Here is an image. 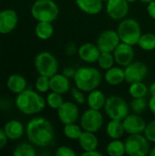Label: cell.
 <instances>
[{
    "mask_svg": "<svg viewBox=\"0 0 155 156\" xmlns=\"http://www.w3.org/2000/svg\"><path fill=\"white\" fill-rule=\"evenodd\" d=\"M35 34L37 38L48 40L54 34V27L51 22H37L35 27Z\"/></svg>",
    "mask_w": 155,
    "mask_h": 156,
    "instance_id": "cell-26",
    "label": "cell"
},
{
    "mask_svg": "<svg viewBox=\"0 0 155 156\" xmlns=\"http://www.w3.org/2000/svg\"><path fill=\"white\" fill-rule=\"evenodd\" d=\"M148 107V102L145 99L143 98H133L130 104V109L132 111L133 113L136 114H142L145 112V110Z\"/></svg>",
    "mask_w": 155,
    "mask_h": 156,
    "instance_id": "cell-34",
    "label": "cell"
},
{
    "mask_svg": "<svg viewBox=\"0 0 155 156\" xmlns=\"http://www.w3.org/2000/svg\"><path fill=\"white\" fill-rule=\"evenodd\" d=\"M8 138L4 131V128H0V150L5 148L8 143Z\"/></svg>",
    "mask_w": 155,
    "mask_h": 156,
    "instance_id": "cell-40",
    "label": "cell"
},
{
    "mask_svg": "<svg viewBox=\"0 0 155 156\" xmlns=\"http://www.w3.org/2000/svg\"><path fill=\"white\" fill-rule=\"evenodd\" d=\"M124 73L125 81L130 84L133 82L143 81L148 73V67L142 61H132L124 68Z\"/></svg>",
    "mask_w": 155,
    "mask_h": 156,
    "instance_id": "cell-11",
    "label": "cell"
},
{
    "mask_svg": "<svg viewBox=\"0 0 155 156\" xmlns=\"http://www.w3.org/2000/svg\"><path fill=\"white\" fill-rule=\"evenodd\" d=\"M78 53V48L76 47V44L74 42H69V44L66 45L65 47V53L68 56H72L75 53Z\"/></svg>",
    "mask_w": 155,
    "mask_h": 156,
    "instance_id": "cell-39",
    "label": "cell"
},
{
    "mask_svg": "<svg viewBox=\"0 0 155 156\" xmlns=\"http://www.w3.org/2000/svg\"><path fill=\"white\" fill-rule=\"evenodd\" d=\"M106 133L111 139H121L125 133L124 126L122 121L118 120H111L106 127Z\"/></svg>",
    "mask_w": 155,
    "mask_h": 156,
    "instance_id": "cell-25",
    "label": "cell"
},
{
    "mask_svg": "<svg viewBox=\"0 0 155 156\" xmlns=\"http://www.w3.org/2000/svg\"><path fill=\"white\" fill-rule=\"evenodd\" d=\"M142 49L145 51H152L155 49V35L153 33L142 34L138 44Z\"/></svg>",
    "mask_w": 155,
    "mask_h": 156,
    "instance_id": "cell-30",
    "label": "cell"
},
{
    "mask_svg": "<svg viewBox=\"0 0 155 156\" xmlns=\"http://www.w3.org/2000/svg\"><path fill=\"white\" fill-rule=\"evenodd\" d=\"M104 119L100 111L94 109L86 110L79 117V123L83 131L97 133L103 126Z\"/></svg>",
    "mask_w": 155,
    "mask_h": 156,
    "instance_id": "cell-9",
    "label": "cell"
},
{
    "mask_svg": "<svg viewBox=\"0 0 155 156\" xmlns=\"http://www.w3.org/2000/svg\"><path fill=\"white\" fill-rule=\"evenodd\" d=\"M63 102L64 100L62 98V94L55 91H51L50 93H48L46 98L47 105L53 110H58L63 104Z\"/></svg>",
    "mask_w": 155,
    "mask_h": 156,
    "instance_id": "cell-33",
    "label": "cell"
},
{
    "mask_svg": "<svg viewBox=\"0 0 155 156\" xmlns=\"http://www.w3.org/2000/svg\"><path fill=\"white\" fill-rule=\"evenodd\" d=\"M70 82L69 79L67 78L62 73H56L50 77V90L55 91L60 94H65L70 90Z\"/></svg>",
    "mask_w": 155,
    "mask_h": 156,
    "instance_id": "cell-19",
    "label": "cell"
},
{
    "mask_svg": "<svg viewBox=\"0 0 155 156\" xmlns=\"http://www.w3.org/2000/svg\"><path fill=\"white\" fill-rule=\"evenodd\" d=\"M149 92L151 93L152 96H155V82H153L149 87Z\"/></svg>",
    "mask_w": 155,
    "mask_h": 156,
    "instance_id": "cell-45",
    "label": "cell"
},
{
    "mask_svg": "<svg viewBox=\"0 0 155 156\" xmlns=\"http://www.w3.org/2000/svg\"><path fill=\"white\" fill-rule=\"evenodd\" d=\"M35 89L40 93H46L50 90V78L39 75L35 82Z\"/></svg>",
    "mask_w": 155,
    "mask_h": 156,
    "instance_id": "cell-35",
    "label": "cell"
},
{
    "mask_svg": "<svg viewBox=\"0 0 155 156\" xmlns=\"http://www.w3.org/2000/svg\"><path fill=\"white\" fill-rule=\"evenodd\" d=\"M125 133L128 134H138V133H143L146 122L144 119L140 115L136 113L128 114L125 119L122 121Z\"/></svg>",
    "mask_w": 155,
    "mask_h": 156,
    "instance_id": "cell-16",
    "label": "cell"
},
{
    "mask_svg": "<svg viewBox=\"0 0 155 156\" xmlns=\"http://www.w3.org/2000/svg\"><path fill=\"white\" fill-rule=\"evenodd\" d=\"M30 13L37 22L53 23L59 15V7L54 0H36L31 5Z\"/></svg>",
    "mask_w": 155,
    "mask_h": 156,
    "instance_id": "cell-4",
    "label": "cell"
},
{
    "mask_svg": "<svg viewBox=\"0 0 155 156\" xmlns=\"http://www.w3.org/2000/svg\"><path fill=\"white\" fill-rule=\"evenodd\" d=\"M117 30L107 29L102 31L97 38V46L101 52H113L121 43Z\"/></svg>",
    "mask_w": 155,
    "mask_h": 156,
    "instance_id": "cell-10",
    "label": "cell"
},
{
    "mask_svg": "<svg viewBox=\"0 0 155 156\" xmlns=\"http://www.w3.org/2000/svg\"><path fill=\"white\" fill-rule=\"evenodd\" d=\"M104 111L111 120L123 121L130 112V106L122 97L112 95L107 98Z\"/></svg>",
    "mask_w": 155,
    "mask_h": 156,
    "instance_id": "cell-6",
    "label": "cell"
},
{
    "mask_svg": "<svg viewBox=\"0 0 155 156\" xmlns=\"http://www.w3.org/2000/svg\"><path fill=\"white\" fill-rule=\"evenodd\" d=\"M57 111L58 117L64 125L75 123L79 119V109L72 101H64Z\"/></svg>",
    "mask_w": 155,
    "mask_h": 156,
    "instance_id": "cell-12",
    "label": "cell"
},
{
    "mask_svg": "<svg viewBox=\"0 0 155 156\" xmlns=\"http://www.w3.org/2000/svg\"><path fill=\"white\" fill-rule=\"evenodd\" d=\"M83 130L80 125H78L75 123L66 124L63 128V133L64 135L70 139V140H79V136L81 135Z\"/></svg>",
    "mask_w": 155,
    "mask_h": 156,
    "instance_id": "cell-31",
    "label": "cell"
},
{
    "mask_svg": "<svg viewBox=\"0 0 155 156\" xmlns=\"http://www.w3.org/2000/svg\"><path fill=\"white\" fill-rule=\"evenodd\" d=\"M149 92V88L143 81L133 82L130 84L129 93L132 98H143Z\"/></svg>",
    "mask_w": 155,
    "mask_h": 156,
    "instance_id": "cell-28",
    "label": "cell"
},
{
    "mask_svg": "<svg viewBox=\"0 0 155 156\" xmlns=\"http://www.w3.org/2000/svg\"><path fill=\"white\" fill-rule=\"evenodd\" d=\"M124 144L126 154L130 156H145L151 151L150 142L143 133L129 134Z\"/></svg>",
    "mask_w": 155,
    "mask_h": 156,
    "instance_id": "cell-8",
    "label": "cell"
},
{
    "mask_svg": "<svg viewBox=\"0 0 155 156\" xmlns=\"http://www.w3.org/2000/svg\"><path fill=\"white\" fill-rule=\"evenodd\" d=\"M12 154L14 156H36L37 151L35 145L31 143H22L15 147Z\"/></svg>",
    "mask_w": 155,
    "mask_h": 156,
    "instance_id": "cell-29",
    "label": "cell"
},
{
    "mask_svg": "<svg viewBox=\"0 0 155 156\" xmlns=\"http://www.w3.org/2000/svg\"><path fill=\"white\" fill-rule=\"evenodd\" d=\"M117 32L122 42L132 46L138 44V41L143 34L140 23L132 17H125L121 20L117 27Z\"/></svg>",
    "mask_w": 155,
    "mask_h": 156,
    "instance_id": "cell-5",
    "label": "cell"
},
{
    "mask_svg": "<svg viewBox=\"0 0 155 156\" xmlns=\"http://www.w3.org/2000/svg\"><path fill=\"white\" fill-rule=\"evenodd\" d=\"M105 81L111 86H117L122 84L125 80L124 69L122 67H111L107 69L104 75Z\"/></svg>",
    "mask_w": 155,
    "mask_h": 156,
    "instance_id": "cell-22",
    "label": "cell"
},
{
    "mask_svg": "<svg viewBox=\"0 0 155 156\" xmlns=\"http://www.w3.org/2000/svg\"><path fill=\"white\" fill-rule=\"evenodd\" d=\"M81 155L83 156H101L102 154L100 153L99 151L96 150H91V151H83V153L81 154Z\"/></svg>",
    "mask_w": 155,
    "mask_h": 156,
    "instance_id": "cell-44",
    "label": "cell"
},
{
    "mask_svg": "<svg viewBox=\"0 0 155 156\" xmlns=\"http://www.w3.org/2000/svg\"><path fill=\"white\" fill-rule=\"evenodd\" d=\"M102 80L100 71L93 67H81L76 71L74 77L75 85L84 92H90L96 90Z\"/></svg>",
    "mask_w": 155,
    "mask_h": 156,
    "instance_id": "cell-3",
    "label": "cell"
},
{
    "mask_svg": "<svg viewBox=\"0 0 155 156\" xmlns=\"http://www.w3.org/2000/svg\"><path fill=\"white\" fill-rule=\"evenodd\" d=\"M26 134L29 143L37 147H47L55 138L52 123L44 117H34L26 124Z\"/></svg>",
    "mask_w": 155,
    "mask_h": 156,
    "instance_id": "cell-1",
    "label": "cell"
},
{
    "mask_svg": "<svg viewBox=\"0 0 155 156\" xmlns=\"http://www.w3.org/2000/svg\"><path fill=\"white\" fill-rule=\"evenodd\" d=\"M133 46L121 42L118 47L112 52L115 62L120 66L125 68L133 61L134 58V49Z\"/></svg>",
    "mask_w": 155,
    "mask_h": 156,
    "instance_id": "cell-15",
    "label": "cell"
},
{
    "mask_svg": "<svg viewBox=\"0 0 155 156\" xmlns=\"http://www.w3.org/2000/svg\"><path fill=\"white\" fill-rule=\"evenodd\" d=\"M148 108L155 116V96H152L148 101Z\"/></svg>",
    "mask_w": 155,
    "mask_h": 156,
    "instance_id": "cell-43",
    "label": "cell"
},
{
    "mask_svg": "<svg viewBox=\"0 0 155 156\" xmlns=\"http://www.w3.org/2000/svg\"><path fill=\"white\" fill-rule=\"evenodd\" d=\"M18 24V15L11 8L0 11V34L7 35L15 30Z\"/></svg>",
    "mask_w": 155,
    "mask_h": 156,
    "instance_id": "cell-14",
    "label": "cell"
},
{
    "mask_svg": "<svg viewBox=\"0 0 155 156\" xmlns=\"http://www.w3.org/2000/svg\"><path fill=\"white\" fill-rule=\"evenodd\" d=\"M107 154L111 156H122L126 154L125 144L120 139H115L110 142L107 145Z\"/></svg>",
    "mask_w": 155,
    "mask_h": 156,
    "instance_id": "cell-27",
    "label": "cell"
},
{
    "mask_svg": "<svg viewBox=\"0 0 155 156\" xmlns=\"http://www.w3.org/2000/svg\"><path fill=\"white\" fill-rule=\"evenodd\" d=\"M76 71H77V69H74L72 67H66L63 69L62 74L65 75L69 79H74V77L76 75Z\"/></svg>",
    "mask_w": 155,
    "mask_h": 156,
    "instance_id": "cell-41",
    "label": "cell"
},
{
    "mask_svg": "<svg viewBox=\"0 0 155 156\" xmlns=\"http://www.w3.org/2000/svg\"><path fill=\"white\" fill-rule=\"evenodd\" d=\"M4 131L10 141H16L24 136L26 127L18 120H10L4 125Z\"/></svg>",
    "mask_w": 155,
    "mask_h": 156,
    "instance_id": "cell-18",
    "label": "cell"
},
{
    "mask_svg": "<svg viewBox=\"0 0 155 156\" xmlns=\"http://www.w3.org/2000/svg\"><path fill=\"white\" fill-rule=\"evenodd\" d=\"M129 2L127 0H109L106 2V12L113 20H122L129 13Z\"/></svg>",
    "mask_w": 155,
    "mask_h": 156,
    "instance_id": "cell-13",
    "label": "cell"
},
{
    "mask_svg": "<svg viewBox=\"0 0 155 156\" xmlns=\"http://www.w3.org/2000/svg\"><path fill=\"white\" fill-rule=\"evenodd\" d=\"M143 134L149 140L150 143L155 144V120L151 121L150 122L146 124Z\"/></svg>",
    "mask_w": 155,
    "mask_h": 156,
    "instance_id": "cell-37",
    "label": "cell"
},
{
    "mask_svg": "<svg viewBox=\"0 0 155 156\" xmlns=\"http://www.w3.org/2000/svg\"><path fill=\"white\" fill-rule=\"evenodd\" d=\"M97 62L100 69L107 70V69H111V67H113L115 59H114L113 54L111 52H101Z\"/></svg>",
    "mask_w": 155,
    "mask_h": 156,
    "instance_id": "cell-32",
    "label": "cell"
},
{
    "mask_svg": "<svg viewBox=\"0 0 155 156\" xmlns=\"http://www.w3.org/2000/svg\"><path fill=\"white\" fill-rule=\"evenodd\" d=\"M55 154L56 156H76V153L70 147L63 145V146H59L56 150Z\"/></svg>",
    "mask_w": 155,
    "mask_h": 156,
    "instance_id": "cell-38",
    "label": "cell"
},
{
    "mask_svg": "<svg viewBox=\"0 0 155 156\" xmlns=\"http://www.w3.org/2000/svg\"><path fill=\"white\" fill-rule=\"evenodd\" d=\"M83 92L84 91H82L81 90H79L77 87L70 89V93H71V96H72L73 100L75 101L76 103H78L79 105L84 104L85 102H87V98L85 97Z\"/></svg>",
    "mask_w": 155,
    "mask_h": 156,
    "instance_id": "cell-36",
    "label": "cell"
},
{
    "mask_svg": "<svg viewBox=\"0 0 155 156\" xmlns=\"http://www.w3.org/2000/svg\"><path fill=\"white\" fill-rule=\"evenodd\" d=\"M103 2H107V1H109V0H102Z\"/></svg>",
    "mask_w": 155,
    "mask_h": 156,
    "instance_id": "cell-50",
    "label": "cell"
},
{
    "mask_svg": "<svg viewBox=\"0 0 155 156\" xmlns=\"http://www.w3.org/2000/svg\"><path fill=\"white\" fill-rule=\"evenodd\" d=\"M141 2H143V3H144V4H149V3H151L152 1H153V0H140Z\"/></svg>",
    "mask_w": 155,
    "mask_h": 156,
    "instance_id": "cell-47",
    "label": "cell"
},
{
    "mask_svg": "<svg viewBox=\"0 0 155 156\" xmlns=\"http://www.w3.org/2000/svg\"><path fill=\"white\" fill-rule=\"evenodd\" d=\"M101 51L98 48L97 44L84 43L78 48L79 58L86 63H95L98 61Z\"/></svg>",
    "mask_w": 155,
    "mask_h": 156,
    "instance_id": "cell-17",
    "label": "cell"
},
{
    "mask_svg": "<svg viewBox=\"0 0 155 156\" xmlns=\"http://www.w3.org/2000/svg\"><path fill=\"white\" fill-rule=\"evenodd\" d=\"M16 109L25 115H35L41 112L47 103L46 99L42 97L40 92L26 89L24 91L16 94L15 99Z\"/></svg>",
    "mask_w": 155,
    "mask_h": 156,
    "instance_id": "cell-2",
    "label": "cell"
},
{
    "mask_svg": "<svg viewBox=\"0 0 155 156\" xmlns=\"http://www.w3.org/2000/svg\"><path fill=\"white\" fill-rule=\"evenodd\" d=\"M147 13L153 19L155 20V0L147 4Z\"/></svg>",
    "mask_w": 155,
    "mask_h": 156,
    "instance_id": "cell-42",
    "label": "cell"
},
{
    "mask_svg": "<svg viewBox=\"0 0 155 156\" xmlns=\"http://www.w3.org/2000/svg\"><path fill=\"white\" fill-rule=\"evenodd\" d=\"M149 155L155 156V147H153V149H151V151H150V153H149Z\"/></svg>",
    "mask_w": 155,
    "mask_h": 156,
    "instance_id": "cell-46",
    "label": "cell"
},
{
    "mask_svg": "<svg viewBox=\"0 0 155 156\" xmlns=\"http://www.w3.org/2000/svg\"><path fill=\"white\" fill-rule=\"evenodd\" d=\"M106 100L107 98L105 94L101 90L96 89L89 92L87 97V103L90 109L100 111L101 109H104Z\"/></svg>",
    "mask_w": 155,
    "mask_h": 156,
    "instance_id": "cell-23",
    "label": "cell"
},
{
    "mask_svg": "<svg viewBox=\"0 0 155 156\" xmlns=\"http://www.w3.org/2000/svg\"><path fill=\"white\" fill-rule=\"evenodd\" d=\"M34 65L39 75L52 77L58 73V62L57 58L48 51H41L37 53L34 59Z\"/></svg>",
    "mask_w": 155,
    "mask_h": 156,
    "instance_id": "cell-7",
    "label": "cell"
},
{
    "mask_svg": "<svg viewBox=\"0 0 155 156\" xmlns=\"http://www.w3.org/2000/svg\"><path fill=\"white\" fill-rule=\"evenodd\" d=\"M78 142L83 151L96 150L99 146V140L95 133L91 132L83 131Z\"/></svg>",
    "mask_w": 155,
    "mask_h": 156,
    "instance_id": "cell-24",
    "label": "cell"
},
{
    "mask_svg": "<svg viewBox=\"0 0 155 156\" xmlns=\"http://www.w3.org/2000/svg\"><path fill=\"white\" fill-rule=\"evenodd\" d=\"M27 81L26 78L20 74H11L6 80V87L8 90L14 94H18L26 89Z\"/></svg>",
    "mask_w": 155,
    "mask_h": 156,
    "instance_id": "cell-20",
    "label": "cell"
},
{
    "mask_svg": "<svg viewBox=\"0 0 155 156\" xmlns=\"http://www.w3.org/2000/svg\"><path fill=\"white\" fill-rule=\"evenodd\" d=\"M127 1H128L129 3H133V2H135L136 0H127Z\"/></svg>",
    "mask_w": 155,
    "mask_h": 156,
    "instance_id": "cell-48",
    "label": "cell"
},
{
    "mask_svg": "<svg viewBox=\"0 0 155 156\" xmlns=\"http://www.w3.org/2000/svg\"><path fill=\"white\" fill-rule=\"evenodd\" d=\"M1 105H2V101H1V100H0V107H1Z\"/></svg>",
    "mask_w": 155,
    "mask_h": 156,
    "instance_id": "cell-49",
    "label": "cell"
},
{
    "mask_svg": "<svg viewBox=\"0 0 155 156\" xmlns=\"http://www.w3.org/2000/svg\"><path fill=\"white\" fill-rule=\"evenodd\" d=\"M76 5L83 13L90 16L98 15L103 7L102 0H76Z\"/></svg>",
    "mask_w": 155,
    "mask_h": 156,
    "instance_id": "cell-21",
    "label": "cell"
}]
</instances>
